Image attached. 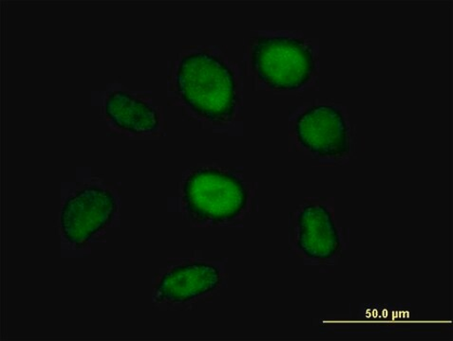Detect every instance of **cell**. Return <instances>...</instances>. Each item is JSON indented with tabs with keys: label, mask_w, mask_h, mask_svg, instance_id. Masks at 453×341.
I'll return each mask as SVG.
<instances>
[{
	"label": "cell",
	"mask_w": 453,
	"mask_h": 341,
	"mask_svg": "<svg viewBox=\"0 0 453 341\" xmlns=\"http://www.w3.org/2000/svg\"><path fill=\"white\" fill-rule=\"evenodd\" d=\"M176 83L187 106L205 119L224 122L234 114V73L223 60L209 52H193L183 57L178 65Z\"/></svg>",
	"instance_id": "obj_1"
},
{
	"label": "cell",
	"mask_w": 453,
	"mask_h": 341,
	"mask_svg": "<svg viewBox=\"0 0 453 341\" xmlns=\"http://www.w3.org/2000/svg\"><path fill=\"white\" fill-rule=\"evenodd\" d=\"M251 57L257 76L269 87L277 90L302 88L315 71L312 49L300 38L257 37Z\"/></svg>",
	"instance_id": "obj_2"
},
{
	"label": "cell",
	"mask_w": 453,
	"mask_h": 341,
	"mask_svg": "<svg viewBox=\"0 0 453 341\" xmlns=\"http://www.w3.org/2000/svg\"><path fill=\"white\" fill-rule=\"evenodd\" d=\"M184 201L193 217L223 223L235 219L243 211L249 193L234 175L218 169H200L188 178Z\"/></svg>",
	"instance_id": "obj_3"
},
{
	"label": "cell",
	"mask_w": 453,
	"mask_h": 341,
	"mask_svg": "<svg viewBox=\"0 0 453 341\" xmlns=\"http://www.w3.org/2000/svg\"><path fill=\"white\" fill-rule=\"evenodd\" d=\"M116 208L115 199L107 190L87 187L65 203L61 229L65 239L74 245L84 244L107 226Z\"/></svg>",
	"instance_id": "obj_4"
},
{
	"label": "cell",
	"mask_w": 453,
	"mask_h": 341,
	"mask_svg": "<svg viewBox=\"0 0 453 341\" xmlns=\"http://www.w3.org/2000/svg\"><path fill=\"white\" fill-rule=\"evenodd\" d=\"M296 134L305 149L322 157L341 156L350 149L344 117L331 106H316L300 115Z\"/></svg>",
	"instance_id": "obj_5"
},
{
	"label": "cell",
	"mask_w": 453,
	"mask_h": 341,
	"mask_svg": "<svg viewBox=\"0 0 453 341\" xmlns=\"http://www.w3.org/2000/svg\"><path fill=\"white\" fill-rule=\"evenodd\" d=\"M221 283L219 270L206 263L180 266L164 275L157 288L159 300L187 303L212 292Z\"/></svg>",
	"instance_id": "obj_6"
},
{
	"label": "cell",
	"mask_w": 453,
	"mask_h": 341,
	"mask_svg": "<svg viewBox=\"0 0 453 341\" xmlns=\"http://www.w3.org/2000/svg\"><path fill=\"white\" fill-rule=\"evenodd\" d=\"M301 251L309 258L326 260L339 252L341 240L328 208L309 205L303 209L299 220Z\"/></svg>",
	"instance_id": "obj_7"
},
{
	"label": "cell",
	"mask_w": 453,
	"mask_h": 341,
	"mask_svg": "<svg viewBox=\"0 0 453 341\" xmlns=\"http://www.w3.org/2000/svg\"><path fill=\"white\" fill-rule=\"evenodd\" d=\"M106 114L116 126L134 134L152 133L160 125L157 110L125 91L110 95Z\"/></svg>",
	"instance_id": "obj_8"
}]
</instances>
